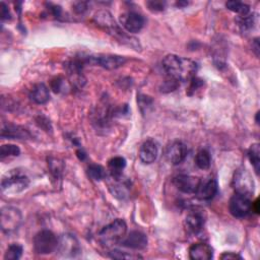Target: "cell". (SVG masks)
<instances>
[{"label":"cell","mask_w":260,"mask_h":260,"mask_svg":"<svg viewBox=\"0 0 260 260\" xmlns=\"http://www.w3.org/2000/svg\"><path fill=\"white\" fill-rule=\"evenodd\" d=\"M146 5L151 11H161L165 9L166 3L162 1H147Z\"/></svg>","instance_id":"obj_31"},{"label":"cell","mask_w":260,"mask_h":260,"mask_svg":"<svg viewBox=\"0 0 260 260\" xmlns=\"http://www.w3.org/2000/svg\"><path fill=\"white\" fill-rule=\"evenodd\" d=\"M212 255V249L206 243H196L189 248V256L192 260H209Z\"/></svg>","instance_id":"obj_18"},{"label":"cell","mask_w":260,"mask_h":260,"mask_svg":"<svg viewBox=\"0 0 260 260\" xmlns=\"http://www.w3.org/2000/svg\"><path fill=\"white\" fill-rule=\"evenodd\" d=\"M187 153V146L182 141H175L168 146L166 156L172 165H179L185 160Z\"/></svg>","instance_id":"obj_13"},{"label":"cell","mask_w":260,"mask_h":260,"mask_svg":"<svg viewBox=\"0 0 260 260\" xmlns=\"http://www.w3.org/2000/svg\"><path fill=\"white\" fill-rule=\"evenodd\" d=\"M110 257L111 258H115V259H137V258H141V256H139L138 254H131L128 252H124L121 250H112L110 252Z\"/></svg>","instance_id":"obj_30"},{"label":"cell","mask_w":260,"mask_h":260,"mask_svg":"<svg viewBox=\"0 0 260 260\" xmlns=\"http://www.w3.org/2000/svg\"><path fill=\"white\" fill-rule=\"evenodd\" d=\"M260 149H259V144L254 143L250 146L248 150V157L251 164L253 165L256 173H259V166H260Z\"/></svg>","instance_id":"obj_24"},{"label":"cell","mask_w":260,"mask_h":260,"mask_svg":"<svg viewBox=\"0 0 260 260\" xmlns=\"http://www.w3.org/2000/svg\"><path fill=\"white\" fill-rule=\"evenodd\" d=\"M29 98L36 104H45L50 99V92L44 83H38L32 86L29 92Z\"/></svg>","instance_id":"obj_20"},{"label":"cell","mask_w":260,"mask_h":260,"mask_svg":"<svg viewBox=\"0 0 260 260\" xmlns=\"http://www.w3.org/2000/svg\"><path fill=\"white\" fill-rule=\"evenodd\" d=\"M162 68L175 81H190L198 70V64L189 58L169 54L162 59Z\"/></svg>","instance_id":"obj_1"},{"label":"cell","mask_w":260,"mask_h":260,"mask_svg":"<svg viewBox=\"0 0 260 260\" xmlns=\"http://www.w3.org/2000/svg\"><path fill=\"white\" fill-rule=\"evenodd\" d=\"M158 154V145L155 140H145L139 149V157L144 164H152L156 159Z\"/></svg>","instance_id":"obj_14"},{"label":"cell","mask_w":260,"mask_h":260,"mask_svg":"<svg viewBox=\"0 0 260 260\" xmlns=\"http://www.w3.org/2000/svg\"><path fill=\"white\" fill-rule=\"evenodd\" d=\"M195 164L201 170H207L211 164L210 153L206 149H201L195 156Z\"/></svg>","instance_id":"obj_22"},{"label":"cell","mask_w":260,"mask_h":260,"mask_svg":"<svg viewBox=\"0 0 260 260\" xmlns=\"http://www.w3.org/2000/svg\"><path fill=\"white\" fill-rule=\"evenodd\" d=\"M76 153H77V156L79 157V159H81V160H83V159L86 157V155H85L84 151H83V150H81V149L77 150V151H76Z\"/></svg>","instance_id":"obj_37"},{"label":"cell","mask_w":260,"mask_h":260,"mask_svg":"<svg viewBox=\"0 0 260 260\" xmlns=\"http://www.w3.org/2000/svg\"><path fill=\"white\" fill-rule=\"evenodd\" d=\"M85 64H93L99 65L103 68L112 70L117 69L123 66L126 63V58L120 55L114 54H98V55H90L82 57Z\"/></svg>","instance_id":"obj_5"},{"label":"cell","mask_w":260,"mask_h":260,"mask_svg":"<svg viewBox=\"0 0 260 260\" xmlns=\"http://www.w3.org/2000/svg\"><path fill=\"white\" fill-rule=\"evenodd\" d=\"M28 184L29 179L27 176L23 172L14 169L10 170L3 176L1 181V190L3 194L11 196L22 192L27 188Z\"/></svg>","instance_id":"obj_3"},{"label":"cell","mask_w":260,"mask_h":260,"mask_svg":"<svg viewBox=\"0 0 260 260\" xmlns=\"http://www.w3.org/2000/svg\"><path fill=\"white\" fill-rule=\"evenodd\" d=\"M121 244L124 247H127L130 249L141 250V249H144L147 245V237L145 234L139 231H133L128 236L124 237Z\"/></svg>","instance_id":"obj_16"},{"label":"cell","mask_w":260,"mask_h":260,"mask_svg":"<svg viewBox=\"0 0 260 260\" xmlns=\"http://www.w3.org/2000/svg\"><path fill=\"white\" fill-rule=\"evenodd\" d=\"M64 86V80L61 77H56L51 81V88L55 92H60Z\"/></svg>","instance_id":"obj_32"},{"label":"cell","mask_w":260,"mask_h":260,"mask_svg":"<svg viewBox=\"0 0 260 260\" xmlns=\"http://www.w3.org/2000/svg\"><path fill=\"white\" fill-rule=\"evenodd\" d=\"M109 171L113 180L122 179V172L126 167V160L122 156H115L109 160Z\"/></svg>","instance_id":"obj_21"},{"label":"cell","mask_w":260,"mask_h":260,"mask_svg":"<svg viewBox=\"0 0 260 260\" xmlns=\"http://www.w3.org/2000/svg\"><path fill=\"white\" fill-rule=\"evenodd\" d=\"M1 136L9 139H27L30 137V133L18 125L5 124L1 130Z\"/></svg>","instance_id":"obj_19"},{"label":"cell","mask_w":260,"mask_h":260,"mask_svg":"<svg viewBox=\"0 0 260 260\" xmlns=\"http://www.w3.org/2000/svg\"><path fill=\"white\" fill-rule=\"evenodd\" d=\"M225 6L231 11H234V12L240 14V16H244V15H247L250 13L249 5H247L243 2H240V1H228L225 3Z\"/></svg>","instance_id":"obj_23"},{"label":"cell","mask_w":260,"mask_h":260,"mask_svg":"<svg viewBox=\"0 0 260 260\" xmlns=\"http://www.w3.org/2000/svg\"><path fill=\"white\" fill-rule=\"evenodd\" d=\"M21 255H22V247L19 244L13 243L7 248V250L4 254V259L5 260H17L21 257Z\"/></svg>","instance_id":"obj_26"},{"label":"cell","mask_w":260,"mask_h":260,"mask_svg":"<svg viewBox=\"0 0 260 260\" xmlns=\"http://www.w3.org/2000/svg\"><path fill=\"white\" fill-rule=\"evenodd\" d=\"M204 222H205V219H204L203 212L197 209L190 210L187 213L184 220L186 229L193 234L199 233L202 230Z\"/></svg>","instance_id":"obj_15"},{"label":"cell","mask_w":260,"mask_h":260,"mask_svg":"<svg viewBox=\"0 0 260 260\" xmlns=\"http://www.w3.org/2000/svg\"><path fill=\"white\" fill-rule=\"evenodd\" d=\"M20 153V149L18 146L14 144H4L1 146L0 150V157L3 160L6 157L10 156H17Z\"/></svg>","instance_id":"obj_28"},{"label":"cell","mask_w":260,"mask_h":260,"mask_svg":"<svg viewBox=\"0 0 260 260\" xmlns=\"http://www.w3.org/2000/svg\"><path fill=\"white\" fill-rule=\"evenodd\" d=\"M56 251L61 257L75 258L80 254L81 249L77 239L73 235L64 234L58 239Z\"/></svg>","instance_id":"obj_8"},{"label":"cell","mask_w":260,"mask_h":260,"mask_svg":"<svg viewBox=\"0 0 260 260\" xmlns=\"http://www.w3.org/2000/svg\"><path fill=\"white\" fill-rule=\"evenodd\" d=\"M220 259H228V260H236V259H242V257L234 252H224L221 256Z\"/></svg>","instance_id":"obj_36"},{"label":"cell","mask_w":260,"mask_h":260,"mask_svg":"<svg viewBox=\"0 0 260 260\" xmlns=\"http://www.w3.org/2000/svg\"><path fill=\"white\" fill-rule=\"evenodd\" d=\"M127 225L123 219L117 218L104 226L98 234V239L104 247H112L122 242L126 235Z\"/></svg>","instance_id":"obj_2"},{"label":"cell","mask_w":260,"mask_h":260,"mask_svg":"<svg viewBox=\"0 0 260 260\" xmlns=\"http://www.w3.org/2000/svg\"><path fill=\"white\" fill-rule=\"evenodd\" d=\"M87 174L94 181H101L106 177V171L100 165H90L87 169Z\"/></svg>","instance_id":"obj_27"},{"label":"cell","mask_w":260,"mask_h":260,"mask_svg":"<svg viewBox=\"0 0 260 260\" xmlns=\"http://www.w3.org/2000/svg\"><path fill=\"white\" fill-rule=\"evenodd\" d=\"M229 209L233 216L238 218L245 217L252 209V202L250 200V197L240 193H236L230 199Z\"/></svg>","instance_id":"obj_10"},{"label":"cell","mask_w":260,"mask_h":260,"mask_svg":"<svg viewBox=\"0 0 260 260\" xmlns=\"http://www.w3.org/2000/svg\"><path fill=\"white\" fill-rule=\"evenodd\" d=\"M49 168L51 171V174L55 178V180H58L61 178L62 171H63V164L58 158H49Z\"/></svg>","instance_id":"obj_29"},{"label":"cell","mask_w":260,"mask_h":260,"mask_svg":"<svg viewBox=\"0 0 260 260\" xmlns=\"http://www.w3.org/2000/svg\"><path fill=\"white\" fill-rule=\"evenodd\" d=\"M200 178L186 174H180L173 178V184L175 187L182 193L186 194H195L200 185Z\"/></svg>","instance_id":"obj_11"},{"label":"cell","mask_w":260,"mask_h":260,"mask_svg":"<svg viewBox=\"0 0 260 260\" xmlns=\"http://www.w3.org/2000/svg\"><path fill=\"white\" fill-rule=\"evenodd\" d=\"M138 103H139V106H140V109L141 111L143 110V108H149L152 104V100L147 96V95H144V94H140L138 96Z\"/></svg>","instance_id":"obj_33"},{"label":"cell","mask_w":260,"mask_h":260,"mask_svg":"<svg viewBox=\"0 0 260 260\" xmlns=\"http://www.w3.org/2000/svg\"><path fill=\"white\" fill-rule=\"evenodd\" d=\"M114 181L116 182V184L111 185V187H110V190H111L112 194L115 197H118V198L126 197L127 194H128V186H127V184L123 183L122 179L114 180Z\"/></svg>","instance_id":"obj_25"},{"label":"cell","mask_w":260,"mask_h":260,"mask_svg":"<svg viewBox=\"0 0 260 260\" xmlns=\"http://www.w3.org/2000/svg\"><path fill=\"white\" fill-rule=\"evenodd\" d=\"M57 245V237L48 230L39 232L34 238V248L38 254H50L56 251Z\"/></svg>","instance_id":"obj_7"},{"label":"cell","mask_w":260,"mask_h":260,"mask_svg":"<svg viewBox=\"0 0 260 260\" xmlns=\"http://www.w3.org/2000/svg\"><path fill=\"white\" fill-rule=\"evenodd\" d=\"M74 11L76 13H83L84 11H86L87 9V4L85 2H77L74 4Z\"/></svg>","instance_id":"obj_35"},{"label":"cell","mask_w":260,"mask_h":260,"mask_svg":"<svg viewBox=\"0 0 260 260\" xmlns=\"http://www.w3.org/2000/svg\"><path fill=\"white\" fill-rule=\"evenodd\" d=\"M93 20L98 26L106 30L108 34L119 40H122V42L130 43L131 38H129L123 30H121V28L116 23L114 17L108 10H99L94 14Z\"/></svg>","instance_id":"obj_4"},{"label":"cell","mask_w":260,"mask_h":260,"mask_svg":"<svg viewBox=\"0 0 260 260\" xmlns=\"http://www.w3.org/2000/svg\"><path fill=\"white\" fill-rule=\"evenodd\" d=\"M216 192H217V182L214 179L209 178L203 182L202 181L200 182V185L195 194L197 198L201 200H210L215 196Z\"/></svg>","instance_id":"obj_17"},{"label":"cell","mask_w":260,"mask_h":260,"mask_svg":"<svg viewBox=\"0 0 260 260\" xmlns=\"http://www.w3.org/2000/svg\"><path fill=\"white\" fill-rule=\"evenodd\" d=\"M0 16L2 20H8L11 18V13L8 9V6L4 2H1L0 4Z\"/></svg>","instance_id":"obj_34"},{"label":"cell","mask_w":260,"mask_h":260,"mask_svg":"<svg viewBox=\"0 0 260 260\" xmlns=\"http://www.w3.org/2000/svg\"><path fill=\"white\" fill-rule=\"evenodd\" d=\"M120 23L128 32L135 34L143 27L144 18L137 12L128 11L120 15Z\"/></svg>","instance_id":"obj_12"},{"label":"cell","mask_w":260,"mask_h":260,"mask_svg":"<svg viewBox=\"0 0 260 260\" xmlns=\"http://www.w3.org/2000/svg\"><path fill=\"white\" fill-rule=\"evenodd\" d=\"M1 230L6 233L16 231L22 221V215L18 208L13 206H4L1 209Z\"/></svg>","instance_id":"obj_6"},{"label":"cell","mask_w":260,"mask_h":260,"mask_svg":"<svg viewBox=\"0 0 260 260\" xmlns=\"http://www.w3.org/2000/svg\"><path fill=\"white\" fill-rule=\"evenodd\" d=\"M234 188L236 193H240L250 197L254 193V181L250 173L242 168L235 173L234 177Z\"/></svg>","instance_id":"obj_9"}]
</instances>
